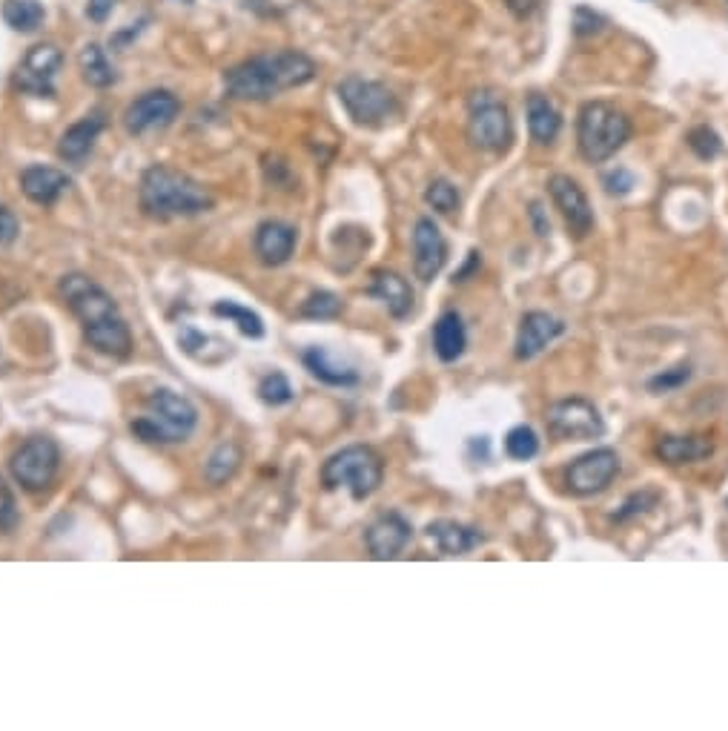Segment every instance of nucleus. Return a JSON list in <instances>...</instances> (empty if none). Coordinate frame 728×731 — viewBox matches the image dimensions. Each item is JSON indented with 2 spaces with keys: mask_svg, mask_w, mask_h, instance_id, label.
Segmentation results:
<instances>
[{
  "mask_svg": "<svg viewBox=\"0 0 728 731\" xmlns=\"http://www.w3.org/2000/svg\"><path fill=\"white\" fill-rule=\"evenodd\" d=\"M631 138V121L622 109L605 101H588L579 109L577 144L585 161L602 164L614 158Z\"/></svg>",
  "mask_w": 728,
  "mask_h": 731,
  "instance_id": "39448f33",
  "label": "nucleus"
},
{
  "mask_svg": "<svg viewBox=\"0 0 728 731\" xmlns=\"http://www.w3.org/2000/svg\"><path fill=\"white\" fill-rule=\"evenodd\" d=\"M112 6H115V0H89V3H86V15H89L95 23L107 21Z\"/></svg>",
  "mask_w": 728,
  "mask_h": 731,
  "instance_id": "a19ab883",
  "label": "nucleus"
},
{
  "mask_svg": "<svg viewBox=\"0 0 728 731\" xmlns=\"http://www.w3.org/2000/svg\"><path fill=\"white\" fill-rule=\"evenodd\" d=\"M198 425V410L195 405L167 387H158L147 396L144 413L132 419V436L147 442V445H175L187 442V436Z\"/></svg>",
  "mask_w": 728,
  "mask_h": 731,
  "instance_id": "20e7f679",
  "label": "nucleus"
},
{
  "mask_svg": "<svg viewBox=\"0 0 728 731\" xmlns=\"http://www.w3.org/2000/svg\"><path fill=\"white\" fill-rule=\"evenodd\" d=\"M531 218H534L536 236H548V233H551V221L542 215V207H539V204H531Z\"/></svg>",
  "mask_w": 728,
  "mask_h": 731,
  "instance_id": "37998d69",
  "label": "nucleus"
},
{
  "mask_svg": "<svg viewBox=\"0 0 728 731\" xmlns=\"http://www.w3.org/2000/svg\"><path fill=\"white\" fill-rule=\"evenodd\" d=\"M78 64H81V72H84V81L95 89H107V86L115 84V69L109 64L107 52L98 46V43H86L78 55Z\"/></svg>",
  "mask_w": 728,
  "mask_h": 731,
  "instance_id": "bb28decb",
  "label": "nucleus"
},
{
  "mask_svg": "<svg viewBox=\"0 0 728 731\" xmlns=\"http://www.w3.org/2000/svg\"><path fill=\"white\" fill-rule=\"evenodd\" d=\"M301 362L304 367L330 387H353L359 385V370L350 365H344L342 359H336L327 347H307L301 353Z\"/></svg>",
  "mask_w": 728,
  "mask_h": 731,
  "instance_id": "5701e85b",
  "label": "nucleus"
},
{
  "mask_svg": "<svg viewBox=\"0 0 728 731\" xmlns=\"http://www.w3.org/2000/svg\"><path fill=\"white\" fill-rule=\"evenodd\" d=\"M336 92H339V101L347 109V115L359 127L379 129L399 115L396 95L385 84H379V81H367V78H359V75H347L342 84L336 86Z\"/></svg>",
  "mask_w": 728,
  "mask_h": 731,
  "instance_id": "0eeeda50",
  "label": "nucleus"
},
{
  "mask_svg": "<svg viewBox=\"0 0 728 731\" xmlns=\"http://www.w3.org/2000/svg\"><path fill=\"white\" fill-rule=\"evenodd\" d=\"M64 64V55L55 43H38L23 55L15 72V86L35 98H55V75Z\"/></svg>",
  "mask_w": 728,
  "mask_h": 731,
  "instance_id": "9b49d317",
  "label": "nucleus"
},
{
  "mask_svg": "<svg viewBox=\"0 0 728 731\" xmlns=\"http://www.w3.org/2000/svg\"><path fill=\"white\" fill-rule=\"evenodd\" d=\"M313 78H316L313 58L296 49H281V52H264L227 69L224 89L236 101H270L287 89L310 84Z\"/></svg>",
  "mask_w": 728,
  "mask_h": 731,
  "instance_id": "f03ea898",
  "label": "nucleus"
},
{
  "mask_svg": "<svg viewBox=\"0 0 728 731\" xmlns=\"http://www.w3.org/2000/svg\"><path fill=\"white\" fill-rule=\"evenodd\" d=\"M69 187H72V178L64 170H55V167L32 164L21 172L23 195L38 207H52Z\"/></svg>",
  "mask_w": 728,
  "mask_h": 731,
  "instance_id": "6ab92c4d",
  "label": "nucleus"
},
{
  "mask_svg": "<svg viewBox=\"0 0 728 731\" xmlns=\"http://www.w3.org/2000/svg\"><path fill=\"white\" fill-rule=\"evenodd\" d=\"M505 6L511 9V15H516V18H531L539 9V0H505Z\"/></svg>",
  "mask_w": 728,
  "mask_h": 731,
  "instance_id": "79ce46f5",
  "label": "nucleus"
},
{
  "mask_svg": "<svg viewBox=\"0 0 728 731\" xmlns=\"http://www.w3.org/2000/svg\"><path fill=\"white\" fill-rule=\"evenodd\" d=\"M468 138L476 150H508V144L514 138L511 115L493 92H473L471 104H468Z\"/></svg>",
  "mask_w": 728,
  "mask_h": 731,
  "instance_id": "6e6552de",
  "label": "nucleus"
},
{
  "mask_svg": "<svg viewBox=\"0 0 728 731\" xmlns=\"http://www.w3.org/2000/svg\"><path fill=\"white\" fill-rule=\"evenodd\" d=\"M18 505H15V494L9 491V485L3 482V476H0V534H9V531H15V525H18Z\"/></svg>",
  "mask_w": 728,
  "mask_h": 731,
  "instance_id": "e433bc0d",
  "label": "nucleus"
},
{
  "mask_svg": "<svg viewBox=\"0 0 728 731\" xmlns=\"http://www.w3.org/2000/svg\"><path fill=\"white\" fill-rule=\"evenodd\" d=\"M43 6L38 0H6L3 3V21L15 32H35L43 23Z\"/></svg>",
  "mask_w": 728,
  "mask_h": 731,
  "instance_id": "c756f323",
  "label": "nucleus"
},
{
  "mask_svg": "<svg viewBox=\"0 0 728 731\" xmlns=\"http://www.w3.org/2000/svg\"><path fill=\"white\" fill-rule=\"evenodd\" d=\"M181 104L178 98L167 92V89H152L144 92L141 98H135L124 112V127L129 135H147L155 129L170 127L172 121L178 118Z\"/></svg>",
  "mask_w": 728,
  "mask_h": 731,
  "instance_id": "ddd939ff",
  "label": "nucleus"
},
{
  "mask_svg": "<svg viewBox=\"0 0 728 731\" xmlns=\"http://www.w3.org/2000/svg\"><path fill=\"white\" fill-rule=\"evenodd\" d=\"M138 201L144 215L155 221H172V218H193V215L210 213L215 204L213 193L190 178L187 172L172 170L164 164H155L141 175Z\"/></svg>",
  "mask_w": 728,
  "mask_h": 731,
  "instance_id": "7ed1b4c3",
  "label": "nucleus"
},
{
  "mask_svg": "<svg viewBox=\"0 0 728 731\" xmlns=\"http://www.w3.org/2000/svg\"><path fill=\"white\" fill-rule=\"evenodd\" d=\"M184 3H190V0H184Z\"/></svg>",
  "mask_w": 728,
  "mask_h": 731,
  "instance_id": "a18cd8bd",
  "label": "nucleus"
},
{
  "mask_svg": "<svg viewBox=\"0 0 728 731\" xmlns=\"http://www.w3.org/2000/svg\"><path fill=\"white\" fill-rule=\"evenodd\" d=\"M258 399H261L264 405H270V408L287 405V402L293 399V385H290V379H287L284 373H270V376H264L261 385H258Z\"/></svg>",
  "mask_w": 728,
  "mask_h": 731,
  "instance_id": "2f4dec72",
  "label": "nucleus"
},
{
  "mask_svg": "<svg viewBox=\"0 0 728 731\" xmlns=\"http://www.w3.org/2000/svg\"><path fill=\"white\" fill-rule=\"evenodd\" d=\"M548 428L565 442H588L605 433V419L585 399H562L548 410Z\"/></svg>",
  "mask_w": 728,
  "mask_h": 731,
  "instance_id": "9d476101",
  "label": "nucleus"
},
{
  "mask_svg": "<svg viewBox=\"0 0 728 731\" xmlns=\"http://www.w3.org/2000/svg\"><path fill=\"white\" fill-rule=\"evenodd\" d=\"M468 347V330H465V322L459 313H442L436 324H433V353L439 356V362H456Z\"/></svg>",
  "mask_w": 728,
  "mask_h": 731,
  "instance_id": "b1692460",
  "label": "nucleus"
},
{
  "mask_svg": "<svg viewBox=\"0 0 728 731\" xmlns=\"http://www.w3.org/2000/svg\"><path fill=\"white\" fill-rule=\"evenodd\" d=\"M468 256H471V258H468V264H465V267H462V270H459V273L453 276V281H465L468 276H471L473 270H476V267L482 264V258H479V253H476V250H471Z\"/></svg>",
  "mask_w": 728,
  "mask_h": 731,
  "instance_id": "c03bdc74",
  "label": "nucleus"
},
{
  "mask_svg": "<svg viewBox=\"0 0 728 731\" xmlns=\"http://www.w3.org/2000/svg\"><path fill=\"white\" fill-rule=\"evenodd\" d=\"M657 499H660V496L654 494V491H640V494L628 496V499H625V505H622L620 511L611 516V519H617V522H625V519H631V516L645 514V511H651V508L657 505Z\"/></svg>",
  "mask_w": 728,
  "mask_h": 731,
  "instance_id": "c9c22d12",
  "label": "nucleus"
},
{
  "mask_svg": "<svg viewBox=\"0 0 728 731\" xmlns=\"http://www.w3.org/2000/svg\"><path fill=\"white\" fill-rule=\"evenodd\" d=\"M58 465H61V448L52 436H32L26 439L18 451L12 453V476L18 479L23 491L29 494H38V491H46L58 473Z\"/></svg>",
  "mask_w": 728,
  "mask_h": 731,
  "instance_id": "1a4fd4ad",
  "label": "nucleus"
},
{
  "mask_svg": "<svg viewBox=\"0 0 728 731\" xmlns=\"http://www.w3.org/2000/svg\"><path fill=\"white\" fill-rule=\"evenodd\" d=\"M241 459H244V453H241V448H238L236 442H221V445L210 453L207 465H204L207 482H210V485H224L227 479H233L238 471V465H241Z\"/></svg>",
  "mask_w": 728,
  "mask_h": 731,
  "instance_id": "cd10ccee",
  "label": "nucleus"
},
{
  "mask_svg": "<svg viewBox=\"0 0 728 731\" xmlns=\"http://www.w3.org/2000/svg\"><path fill=\"white\" fill-rule=\"evenodd\" d=\"M296 241L299 233L296 227L284 224L279 218L273 221H261L256 230V256L264 267H281L287 264L293 253H296Z\"/></svg>",
  "mask_w": 728,
  "mask_h": 731,
  "instance_id": "a211bd4d",
  "label": "nucleus"
},
{
  "mask_svg": "<svg viewBox=\"0 0 728 731\" xmlns=\"http://www.w3.org/2000/svg\"><path fill=\"white\" fill-rule=\"evenodd\" d=\"M385 479V465L382 456L367 448V445H350L333 453L322 468V485L327 491H339L347 488L353 499H367L379 491Z\"/></svg>",
  "mask_w": 728,
  "mask_h": 731,
  "instance_id": "423d86ee",
  "label": "nucleus"
},
{
  "mask_svg": "<svg viewBox=\"0 0 728 731\" xmlns=\"http://www.w3.org/2000/svg\"><path fill=\"white\" fill-rule=\"evenodd\" d=\"M413 537V528L407 522L405 516L390 511V514H382L364 534V542H367V551L373 559H396L405 545Z\"/></svg>",
  "mask_w": 728,
  "mask_h": 731,
  "instance_id": "f3484780",
  "label": "nucleus"
},
{
  "mask_svg": "<svg viewBox=\"0 0 728 731\" xmlns=\"http://www.w3.org/2000/svg\"><path fill=\"white\" fill-rule=\"evenodd\" d=\"M505 453L511 459H516V462L534 459L536 453H539V436H536V430L528 428V425H516V428L508 430V436H505Z\"/></svg>",
  "mask_w": 728,
  "mask_h": 731,
  "instance_id": "7c9ffc66",
  "label": "nucleus"
},
{
  "mask_svg": "<svg viewBox=\"0 0 728 731\" xmlns=\"http://www.w3.org/2000/svg\"><path fill=\"white\" fill-rule=\"evenodd\" d=\"M620 473V456L611 448H594L582 453L565 471V482L577 496L602 494Z\"/></svg>",
  "mask_w": 728,
  "mask_h": 731,
  "instance_id": "f8f14e48",
  "label": "nucleus"
},
{
  "mask_svg": "<svg viewBox=\"0 0 728 731\" xmlns=\"http://www.w3.org/2000/svg\"><path fill=\"white\" fill-rule=\"evenodd\" d=\"M342 310H344V301L339 299L336 293H330V290H319V293H313L310 299L304 301L301 316H304V319H336Z\"/></svg>",
  "mask_w": 728,
  "mask_h": 731,
  "instance_id": "473e14b6",
  "label": "nucleus"
},
{
  "mask_svg": "<svg viewBox=\"0 0 728 731\" xmlns=\"http://www.w3.org/2000/svg\"><path fill=\"white\" fill-rule=\"evenodd\" d=\"M688 379H691V367H674V370H665L660 376H654L648 387L654 390V393H668V390H674V387L686 385Z\"/></svg>",
  "mask_w": 728,
  "mask_h": 731,
  "instance_id": "4c0bfd02",
  "label": "nucleus"
},
{
  "mask_svg": "<svg viewBox=\"0 0 728 731\" xmlns=\"http://www.w3.org/2000/svg\"><path fill=\"white\" fill-rule=\"evenodd\" d=\"M428 539L439 548V554L462 557L473 548H479L485 542V534H479L476 528H468L462 522H453V519H436L428 525Z\"/></svg>",
  "mask_w": 728,
  "mask_h": 731,
  "instance_id": "412c9836",
  "label": "nucleus"
},
{
  "mask_svg": "<svg viewBox=\"0 0 728 731\" xmlns=\"http://www.w3.org/2000/svg\"><path fill=\"white\" fill-rule=\"evenodd\" d=\"M688 147H691V152L697 158L711 161V158H717L723 152V141H720V135L714 129L703 124V127H694L688 132Z\"/></svg>",
  "mask_w": 728,
  "mask_h": 731,
  "instance_id": "f704fd0d",
  "label": "nucleus"
},
{
  "mask_svg": "<svg viewBox=\"0 0 728 731\" xmlns=\"http://www.w3.org/2000/svg\"><path fill=\"white\" fill-rule=\"evenodd\" d=\"M448 261V241L442 236V230L433 224V218H419L413 227V273L416 279L430 281L442 273Z\"/></svg>",
  "mask_w": 728,
  "mask_h": 731,
  "instance_id": "2eb2a0df",
  "label": "nucleus"
},
{
  "mask_svg": "<svg viewBox=\"0 0 728 731\" xmlns=\"http://www.w3.org/2000/svg\"><path fill=\"white\" fill-rule=\"evenodd\" d=\"M654 453L665 465H691V462L708 459L714 453V445L706 436H663L654 445Z\"/></svg>",
  "mask_w": 728,
  "mask_h": 731,
  "instance_id": "393cba45",
  "label": "nucleus"
},
{
  "mask_svg": "<svg viewBox=\"0 0 728 731\" xmlns=\"http://www.w3.org/2000/svg\"><path fill=\"white\" fill-rule=\"evenodd\" d=\"M213 313L218 319H227V322H233L247 336V339H261L264 336V322H261V316H258L256 310H250V307H244V304H238V301H215L213 304Z\"/></svg>",
  "mask_w": 728,
  "mask_h": 731,
  "instance_id": "c85d7f7f",
  "label": "nucleus"
},
{
  "mask_svg": "<svg viewBox=\"0 0 728 731\" xmlns=\"http://www.w3.org/2000/svg\"><path fill=\"white\" fill-rule=\"evenodd\" d=\"M548 193L554 198L557 204L559 215L568 227V233L574 238H585L591 230H594V210H591V201L585 190L579 187L577 181L571 175H551L548 181Z\"/></svg>",
  "mask_w": 728,
  "mask_h": 731,
  "instance_id": "4468645a",
  "label": "nucleus"
},
{
  "mask_svg": "<svg viewBox=\"0 0 728 731\" xmlns=\"http://www.w3.org/2000/svg\"><path fill=\"white\" fill-rule=\"evenodd\" d=\"M367 293H370L373 299L382 301L387 307V313H390L393 319H405V316H410V310H413V290H410V284H407L399 273H393V270H376V273H373V281H370V287H367Z\"/></svg>",
  "mask_w": 728,
  "mask_h": 731,
  "instance_id": "4be33fe9",
  "label": "nucleus"
},
{
  "mask_svg": "<svg viewBox=\"0 0 728 731\" xmlns=\"http://www.w3.org/2000/svg\"><path fill=\"white\" fill-rule=\"evenodd\" d=\"M425 201L436 213L453 215L459 210V190L445 178H436V181H430L428 190H425Z\"/></svg>",
  "mask_w": 728,
  "mask_h": 731,
  "instance_id": "72a5a7b5",
  "label": "nucleus"
},
{
  "mask_svg": "<svg viewBox=\"0 0 728 731\" xmlns=\"http://www.w3.org/2000/svg\"><path fill=\"white\" fill-rule=\"evenodd\" d=\"M605 187L611 195H625L631 187H634V175L628 170H614L611 175H605Z\"/></svg>",
  "mask_w": 728,
  "mask_h": 731,
  "instance_id": "ea45409f",
  "label": "nucleus"
},
{
  "mask_svg": "<svg viewBox=\"0 0 728 731\" xmlns=\"http://www.w3.org/2000/svg\"><path fill=\"white\" fill-rule=\"evenodd\" d=\"M565 333V322L545 313V310H531L522 316L519 322V333H516V359L522 362H531L536 359L545 347L551 342H557L559 336Z\"/></svg>",
  "mask_w": 728,
  "mask_h": 731,
  "instance_id": "dca6fc26",
  "label": "nucleus"
},
{
  "mask_svg": "<svg viewBox=\"0 0 728 731\" xmlns=\"http://www.w3.org/2000/svg\"><path fill=\"white\" fill-rule=\"evenodd\" d=\"M61 296L84 327L86 344L109 359H129L132 353V333L124 322L118 304L107 290L81 273H69L61 279Z\"/></svg>",
  "mask_w": 728,
  "mask_h": 731,
  "instance_id": "f257e3e1",
  "label": "nucleus"
},
{
  "mask_svg": "<svg viewBox=\"0 0 728 731\" xmlns=\"http://www.w3.org/2000/svg\"><path fill=\"white\" fill-rule=\"evenodd\" d=\"M18 233H21V224H18L15 213H12L9 207L0 204V247L12 244V241L18 238Z\"/></svg>",
  "mask_w": 728,
  "mask_h": 731,
  "instance_id": "58836bf2",
  "label": "nucleus"
},
{
  "mask_svg": "<svg viewBox=\"0 0 728 731\" xmlns=\"http://www.w3.org/2000/svg\"><path fill=\"white\" fill-rule=\"evenodd\" d=\"M107 127V118H104V112L98 109V112H89L86 118H81L78 124H72V127L66 129L64 135H61V144H58V155L64 158L66 164H75V167H81L86 161V155L92 152L95 147V141H98V135L104 132Z\"/></svg>",
  "mask_w": 728,
  "mask_h": 731,
  "instance_id": "aec40b11",
  "label": "nucleus"
},
{
  "mask_svg": "<svg viewBox=\"0 0 728 731\" xmlns=\"http://www.w3.org/2000/svg\"><path fill=\"white\" fill-rule=\"evenodd\" d=\"M528 129L536 144H554L562 129V115L554 107L551 98L545 95H531L528 98Z\"/></svg>",
  "mask_w": 728,
  "mask_h": 731,
  "instance_id": "a878e982",
  "label": "nucleus"
}]
</instances>
